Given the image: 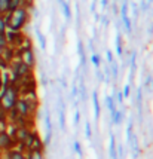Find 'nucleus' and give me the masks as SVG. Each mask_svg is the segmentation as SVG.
Segmentation results:
<instances>
[{
    "instance_id": "f257e3e1",
    "label": "nucleus",
    "mask_w": 153,
    "mask_h": 159,
    "mask_svg": "<svg viewBox=\"0 0 153 159\" xmlns=\"http://www.w3.org/2000/svg\"><path fill=\"white\" fill-rule=\"evenodd\" d=\"M25 20H27V12H25V9H24V7H18V9L12 11L5 21H6V25L11 28V30L16 31V30H20V28L24 25Z\"/></svg>"
},
{
    "instance_id": "f03ea898",
    "label": "nucleus",
    "mask_w": 153,
    "mask_h": 159,
    "mask_svg": "<svg viewBox=\"0 0 153 159\" xmlns=\"http://www.w3.org/2000/svg\"><path fill=\"white\" fill-rule=\"evenodd\" d=\"M16 100H18L16 91L12 86H5V89H3L2 95H0V101H2V106L5 107V110H11L15 106Z\"/></svg>"
},
{
    "instance_id": "7ed1b4c3",
    "label": "nucleus",
    "mask_w": 153,
    "mask_h": 159,
    "mask_svg": "<svg viewBox=\"0 0 153 159\" xmlns=\"http://www.w3.org/2000/svg\"><path fill=\"white\" fill-rule=\"evenodd\" d=\"M28 73V66L25 62L18 61L14 64V75L16 77H22V76H27Z\"/></svg>"
},
{
    "instance_id": "20e7f679",
    "label": "nucleus",
    "mask_w": 153,
    "mask_h": 159,
    "mask_svg": "<svg viewBox=\"0 0 153 159\" xmlns=\"http://www.w3.org/2000/svg\"><path fill=\"white\" fill-rule=\"evenodd\" d=\"M11 147H12V140H11V137H9V134H7V132L0 131V149L9 150Z\"/></svg>"
},
{
    "instance_id": "39448f33",
    "label": "nucleus",
    "mask_w": 153,
    "mask_h": 159,
    "mask_svg": "<svg viewBox=\"0 0 153 159\" xmlns=\"http://www.w3.org/2000/svg\"><path fill=\"white\" fill-rule=\"evenodd\" d=\"M22 62H25L28 67H30V66H33L34 58H33V54H31L30 51H25V52H24V55H22Z\"/></svg>"
},
{
    "instance_id": "423d86ee",
    "label": "nucleus",
    "mask_w": 153,
    "mask_h": 159,
    "mask_svg": "<svg viewBox=\"0 0 153 159\" xmlns=\"http://www.w3.org/2000/svg\"><path fill=\"white\" fill-rule=\"evenodd\" d=\"M7 159H25V156L20 150H11L7 152Z\"/></svg>"
},
{
    "instance_id": "0eeeda50",
    "label": "nucleus",
    "mask_w": 153,
    "mask_h": 159,
    "mask_svg": "<svg viewBox=\"0 0 153 159\" xmlns=\"http://www.w3.org/2000/svg\"><path fill=\"white\" fill-rule=\"evenodd\" d=\"M27 134H28V131L24 128V126H21V128H18V129H16V137H18V140H20L21 143L24 141V139L27 137Z\"/></svg>"
},
{
    "instance_id": "6e6552de",
    "label": "nucleus",
    "mask_w": 153,
    "mask_h": 159,
    "mask_svg": "<svg viewBox=\"0 0 153 159\" xmlns=\"http://www.w3.org/2000/svg\"><path fill=\"white\" fill-rule=\"evenodd\" d=\"M27 159H43L42 152H40V150H31Z\"/></svg>"
},
{
    "instance_id": "1a4fd4ad",
    "label": "nucleus",
    "mask_w": 153,
    "mask_h": 159,
    "mask_svg": "<svg viewBox=\"0 0 153 159\" xmlns=\"http://www.w3.org/2000/svg\"><path fill=\"white\" fill-rule=\"evenodd\" d=\"M7 5H9V0H0V15L7 12Z\"/></svg>"
},
{
    "instance_id": "9d476101",
    "label": "nucleus",
    "mask_w": 153,
    "mask_h": 159,
    "mask_svg": "<svg viewBox=\"0 0 153 159\" xmlns=\"http://www.w3.org/2000/svg\"><path fill=\"white\" fill-rule=\"evenodd\" d=\"M7 45V37L5 33H0V49H5Z\"/></svg>"
},
{
    "instance_id": "9b49d317",
    "label": "nucleus",
    "mask_w": 153,
    "mask_h": 159,
    "mask_svg": "<svg viewBox=\"0 0 153 159\" xmlns=\"http://www.w3.org/2000/svg\"><path fill=\"white\" fill-rule=\"evenodd\" d=\"M6 111L7 110H5V107L0 104V122H3V120L6 119Z\"/></svg>"
},
{
    "instance_id": "f8f14e48",
    "label": "nucleus",
    "mask_w": 153,
    "mask_h": 159,
    "mask_svg": "<svg viewBox=\"0 0 153 159\" xmlns=\"http://www.w3.org/2000/svg\"><path fill=\"white\" fill-rule=\"evenodd\" d=\"M5 30H6V21L0 16V33H5Z\"/></svg>"
},
{
    "instance_id": "ddd939ff",
    "label": "nucleus",
    "mask_w": 153,
    "mask_h": 159,
    "mask_svg": "<svg viewBox=\"0 0 153 159\" xmlns=\"http://www.w3.org/2000/svg\"><path fill=\"white\" fill-rule=\"evenodd\" d=\"M0 86H2V77H0Z\"/></svg>"
}]
</instances>
